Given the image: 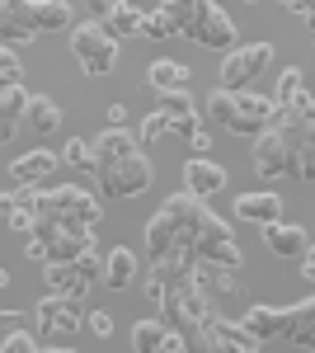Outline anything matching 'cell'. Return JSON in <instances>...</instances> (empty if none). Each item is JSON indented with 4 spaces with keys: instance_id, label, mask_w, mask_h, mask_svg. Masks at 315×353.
Here are the masks:
<instances>
[{
    "instance_id": "13",
    "label": "cell",
    "mask_w": 315,
    "mask_h": 353,
    "mask_svg": "<svg viewBox=\"0 0 315 353\" xmlns=\"http://www.w3.org/2000/svg\"><path fill=\"white\" fill-rule=\"evenodd\" d=\"M94 245V226H80V221H57V231L48 236V259L52 264H71L76 254H85ZM43 259V264H48Z\"/></svg>"
},
{
    "instance_id": "36",
    "label": "cell",
    "mask_w": 315,
    "mask_h": 353,
    "mask_svg": "<svg viewBox=\"0 0 315 353\" xmlns=\"http://www.w3.org/2000/svg\"><path fill=\"white\" fill-rule=\"evenodd\" d=\"M19 81H24L19 57H14V48H5V43H0V85H19Z\"/></svg>"
},
{
    "instance_id": "15",
    "label": "cell",
    "mask_w": 315,
    "mask_h": 353,
    "mask_svg": "<svg viewBox=\"0 0 315 353\" xmlns=\"http://www.w3.org/2000/svg\"><path fill=\"white\" fill-rule=\"evenodd\" d=\"M136 146H141V141H136L128 128H104V132L90 141V170L99 174V170H108L113 161H123L128 151H136Z\"/></svg>"
},
{
    "instance_id": "16",
    "label": "cell",
    "mask_w": 315,
    "mask_h": 353,
    "mask_svg": "<svg viewBox=\"0 0 315 353\" xmlns=\"http://www.w3.org/2000/svg\"><path fill=\"white\" fill-rule=\"evenodd\" d=\"M160 113L170 118V132L174 137H188L193 128H203V118H198V104H193V94L184 90H160Z\"/></svg>"
},
{
    "instance_id": "18",
    "label": "cell",
    "mask_w": 315,
    "mask_h": 353,
    "mask_svg": "<svg viewBox=\"0 0 315 353\" xmlns=\"http://www.w3.org/2000/svg\"><path fill=\"white\" fill-rule=\"evenodd\" d=\"M99 28H104L113 43L136 38V33H141V5H132V0H104V10H99Z\"/></svg>"
},
{
    "instance_id": "35",
    "label": "cell",
    "mask_w": 315,
    "mask_h": 353,
    "mask_svg": "<svg viewBox=\"0 0 315 353\" xmlns=\"http://www.w3.org/2000/svg\"><path fill=\"white\" fill-rule=\"evenodd\" d=\"M57 161L71 165V170H90V141H80V137H71L61 151H57Z\"/></svg>"
},
{
    "instance_id": "37",
    "label": "cell",
    "mask_w": 315,
    "mask_h": 353,
    "mask_svg": "<svg viewBox=\"0 0 315 353\" xmlns=\"http://www.w3.org/2000/svg\"><path fill=\"white\" fill-rule=\"evenodd\" d=\"M160 137H170V118H165V113H151V118H146V123H141V132H136V141H141V146H151V141H160Z\"/></svg>"
},
{
    "instance_id": "38",
    "label": "cell",
    "mask_w": 315,
    "mask_h": 353,
    "mask_svg": "<svg viewBox=\"0 0 315 353\" xmlns=\"http://www.w3.org/2000/svg\"><path fill=\"white\" fill-rule=\"evenodd\" d=\"M33 349H38L33 330H10V334L0 339V353H33Z\"/></svg>"
},
{
    "instance_id": "39",
    "label": "cell",
    "mask_w": 315,
    "mask_h": 353,
    "mask_svg": "<svg viewBox=\"0 0 315 353\" xmlns=\"http://www.w3.org/2000/svg\"><path fill=\"white\" fill-rule=\"evenodd\" d=\"M296 174H301V179H315V146H311V137L296 146Z\"/></svg>"
},
{
    "instance_id": "17",
    "label": "cell",
    "mask_w": 315,
    "mask_h": 353,
    "mask_svg": "<svg viewBox=\"0 0 315 353\" xmlns=\"http://www.w3.org/2000/svg\"><path fill=\"white\" fill-rule=\"evenodd\" d=\"M226 189V165L207 161V156H193V161H184V193H193V198H212V193Z\"/></svg>"
},
{
    "instance_id": "2",
    "label": "cell",
    "mask_w": 315,
    "mask_h": 353,
    "mask_svg": "<svg viewBox=\"0 0 315 353\" xmlns=\"http://www.w3.org/2000/svg\"><path fill=\"white\" fill-rule=\"evenodd\" d=\"M207 118L236 137H254L273 123V99L259 90H221L216 85L207 94Z\"/></svg>"
},
{
    "instance_id": "3",
    "label": "cell",
    "mask_w": 315,
    "mask_h": 353,
    "mask_svg": "<svg viewBox=\"0 0 315 353\" xmlns=\"http://www.w3.org/2000/svg\"><path fill=\"white\" fill-rule=\"evenodd\" d=\"M306 137L301 132H283V128H263L254 132V174L259 179H287L296 174V146H301Z\"/></svg>"
},
{
    "instance_id": "20",
    "label": "cell",
    "mask_w": 315,
    "mask_h": 353,
    "mask_svg": "<svg viewBox=\"0 0 315 353\" xmlns=\"http://www.w3.org/2000/svg\"><path fill=\"white\" fill-rule=\"evenodd\" d=\"M188 283L203 292L207 301H216V297H231L240 283H236V273L231 269H221V264H207V259H198L193 264V273H188Z\"/></svg>"
},
{
    "instance_id": "1",
    "label": "cell",
    "mask_w": 315,
    "mask_h": 353,
    "mask_svg": "<svg viewBox=\"0 0 315 353\" xmlns=\"http://www.w3.org/2000/svg\"><path fill=\"white\" fill-rule=\"evenodd\" d=\"M160 10L174 24V38H188V43L212 48V52L236 48V24L221 5H212V0H160Z\"/></svg>"
},
{
    "instance_id": "21",
    "label": "cell",
    "mask_w": 315,
    "mask_h": 353,
    "mask_svg": "<svg viewBox=\"0 0 315 353\" xmlns=\"http://www.w3.org/2000/svg\"><path fill=\"white\" fill-rule=\"evenodd\" d=\"M57 165H61V161H57V151L33 146L28 156H14V161H10V179H14V184H43Z\"/></svg>"
},
{
    "instance_id": "44",
    "label": "cell",
    "mask_w": 315,
    "mask_h": 353,
    "mask_svg": "<svg viewBox=\"0 0 315 353\" xmlns=\"http://www.w3.org/2000/svg\"><path fill=\"white\" fill-rule=\"evenodd\" d=\"M90 330H94L99 339H108V334H113V316H108V311H90Z\"/></svg>"
},
{
    "instance_id": "28",
    "label": "cell",
    "mask_w": 315,
    "mask_h": 353,
    "mask_svg": "<svg viewBox=\"0 0 315 353\" xmlns=\"http://www.w3.org/2000/svg\"><path fill=\"white\" fill-rule=\"evenodd\" d=\"M146 85L151 90H184L188 85V66H179V61H170V57H160V61H151V71H146Z\"/></svg>"
},
{
    "instance_id": "46",
    "label": "cell",
    "mask_w": 315,
    "mask_h": 353,
    "mask_svg": "<svg viewBox=\"0 0 315 353\" xmlns=\"http://www.w3.org/2000/svg\"><path fill=\"white\" fill-rule=\"evenodd\" d=\"M278 5H283V10H292V14H301V19L311 24V5H315V0H278Z\"/></svg>"
},
{
    "instance_id": "32",
    "label": "cell",
    "mask_w": 315,
    "mask_h": 353,
    "mask_svg": "<svg viewBox=\"0 0 315 353\" xmlns=\"http://www.w3.org/2000/svg\"><path fill=\"white\" fill-rule=\"evenodd\" d=\"M160 334H165L160 321H136V325H132V349H136V353H156Z\"/></svg>"
},
{
    "instance_id": "29",
    "label": "cell",
    "mask_w": 315,
    "mask_h": 353,
    "mask_svg": "<svg viewBox=\"0 0 315 353\" xmlns=\"http://www.w3.org/2000/svg\"><path fill=\"white\" fill-rule=\"evenodd\" d=\"M33 24L38 33H57L71 24V0H33Z\"/></svg>"
},
{
    "instance_id": "22",
    "label": "cell",
    "mask_w": 315,
    "mask_h": 353,
    "mask_svg": "<svg viewBox=\"0 0 315 353\" xmlns=\"http://www.w3.org/2000/svg\"><path fill=\"white\" fill-rule=\"evenodd\" d=\"M273 104H278V109H296V113H315L311 90H306V71H301V66H287V71L278 76V94H273Z\"/></svg>"
},
{
    "instance_id": "25",
    "label": "cell",
    "mask_w": 315,
    "mask_h": 353,
    "mask_svg": "<svg viewBox=\"0 0 315 353\" xmlns=\"http://www.w3.org/2000/svg\"><path fill=\"white\" fill-rule=\"evenodd\" d=\"M99 283H108V292H128L132 283H136V254H132L128 245L108 250V259H104V278H99Z\"/></svg>"
},
{
    "instance_id": "11",
    "label": "cell",
    "mask_w": 315,
    "mask_h": 353,
    "mask_svg": "<svg viewBox=\"0 0 315 353\" xmlns=\"http://www.w3.org/2000/svg\"><path fill=\"white\" fill-rule=\"evenodd\" d=\"M160 316L174 321L179 330H198L212 316V301L193 288V283H165V297H160Z\"/></svg>"
},
{
    "instance_id": "31",
    "label": "cell",
    "mask_w": 315,
    "mask_h": 353,
    "mask_svg": "<svg viewBox=\"0 0 315 353\" xmlns=\"http://www.w3.org/2000/svg\"><path fill=\"white\" fill-rule=\"evenodd\" d=\"M170 245H174V221L165 217V208H160L156 217L146 221V264H151V259H160Z\"/></svg>"
},
{
    "instance_id": "40",
    "label": "cell",
    "mask_w": 315,
    "mask_h": 353,
    "mask_svg": "<svg viewBox=\"0 0 315 353\" xmlns=\"http://www.w3.org/2000/svg\"><path fill=\"white\" fill-rule=\"evenodd\" d=\"M188 344H184V330H165L160 334V344H156V353H184Z\"/></svg>"
},
{
    "instance_id": "12",
    "label": "cell",
    "mask_w": 315,
    "mask_h": 353,
    "mask_svg": "<svg viewBox=\"0 0 315 353\" xmlns=\"http://www.w3.org/2000/svg\"><path fill=\"white\" fill-rule=\"evenodd\" d=\"M278 339L296 344V349H311L315 339V297H301L296 306H278Z\"/></svg>"
},
{
    "instance_id": "5",
    "label": "cell",
    "mask_w": 315,
    "mask_h": 353,
    "mask_svg": "<svg viewBox=\"0 0 315 353\" xmlns=\"http://www.w3.org/2000/svg\"><path fill=\"white\" fill-rule=\"evenodd\" d=\"M193 254H198V259H207V264H221V269H240V264H245V254H240V245H236V231H231V221L216 217L212 208L203 212V221H198Z\"/></svg>"
},
{
    "instance_id": "45",
    "label": "cell",
    "mask_w": 315,
    "mask_h": 353,
    "mask_svg": "<svg viewBox=\"0 0 315 353\" xmlns=\"http://www.w3.org/2000/svg\"><path fill=\"white\" fill-rule=\"evenodd\" d=\"M24 259H33V264H43V259H48V245L28 236V241H24Z\"/></svg>"
},
{
    "instance_id": "8",
    "label": "cell",
    "mask_w": 315,
    "mask_h": 353,
    "mask_svg": "<svg viewBox=\"0 0 315 353\" xmlns=\"http://www.w3.org/2000/svg\"><path fill=\"white\" fill-rule=\"evenodd\" d=\"M71 52H76V61H80V71H85V76H108V71L118 66V43L99 28V19H90V24L76 28Z\"/></svg>"
},
{
    "instance_id": "30",
    "label": "cell",
    "mask_w": 315,
    "mask_h": 353,
    "mask_svg": "<svg viewBox=\"0 0 315 353\" xmlns=\"http://www.w3.org/2000/svg\"><path fill=\"white\" fill-rule=\"evenodd\" d=\"M24 118L33 123V132H57V123H61V109H57V99H48V94H28V109Z\"/></svg>"
},
{
    "instance_id": "49",
    "label": "cell",
    "mask_w": 315,
    "mask_h": 353,
    "mask_svg": "<svg viewBox=\"0 0 315 353\" xmlns=\"http://www.w3.org/2000/svg\"><path fill=\"white\" fill-rule=\"evenodd\" d=\"M0 288H10V273H5V269H0Z\"/></svg>"
},
{
    "instance_id": "50",
    "label": "cell",
    "mask_w": 315,
    "mask_h": 353,
    "mask_svg": "<svg viewBox=\"0 0 315 353\" xmlns=\"http://www.w3.org/2000/svg\"><path fill=\"white\" fill-rule=\"evenodd\" d=\"M94 10H104V0H94Z\"/></svg>"
},
{
    "instance_id": "48",
    "label": "cell",
    "mask_w": 315,
    "mask_h": 353,
    "mask_svg": "<svg viewBox=\"0 0 315 353\" xmlns=\"http://www.w3.org/2000/svg\"><path fill=\"white\" fill-rule=\"evenodd\" d=\"M123 118H128V109H123V104H113V109H108V128H123Z\"/></svg>"
},
{
    "instance_id": "47",
    "label": "cell",
    "mask_w": 315,
    "mask_h": 353,
    "mask_svg": "<svg viewBox=\"0 0 315 353\" xmlns=\"http://www.w3.org/2000/svg\"><path fill=\"white\" fill-rule=\"evenodd\" d=\"M14 128H19V118H10V113L0 109V146H5V141L14 137Z\"/></svg>"
},
{
    "instance_id": "9",
    "label": "cell",
    "mask_w": 315,
    "mask_h": 353,
    "mask_svg": "<svg viewBox=\"0 0 315 353\" xmlns=\"http://www.w3.org/2000/svg\"><path fill=\"white\" fill-rule=\"evenodd\" d=\"M188 349H212V353H259L263 344L240 325V321H226V316H207L203 325L193 330V344Z\"/></svg>"
},
{
    "instance_id": "43",
    "label": "cell",
    "mask_w": 315,
    "mask_h": 353,
    "mask_svg": "<svg viewBox=\"0 0 315 353\" xmlns=\"http://www.w3.org/2000/svg\"><path fill=\"white\" fill-rule=\"evenodd\" d=\"M141 292H146V301H151V306H160V297H165V283H160L156 273L146 269V283H141Z\"/></svg>"
},
{
    "instance_id": "42",
    "label": "cell",
    "mask_w": 315,
    "mask_h": 353,
    "mask_svg": "<svg viewBox=\"0 0 315 353\" xmlns=\"http://www.w3.org/2000/svg\"><path fill=\"white\" fill-rule=\"evenodd\" d=\"M188 146H193V156H207L212 151V132L207 128H193V132H188Z\"/></svg>"
},
{
    "instance_id": "19",
    "label": "cell",
    "mask_w": 315,
    "mask_h": 353,
    "mask_svg": "<svg viewBox=\"0 0 315 353\" xmlns=\"http://www.w3.org/2000/svg\"><path fill=\"white\" fill-rule=\"evenodd\" d=\"M263 245H268L278 259H296V254L311 245V231H306V226H296V221L278 217V221H268V226H263Z\"/></svg>"
},
{
    "instance_id": "7",
    "label": "cell",
    "mask_w": 315,
    "mask_h": 353,
    "mask_svg": "<svg viewBox=\"0 0 315 353\" xmlns=\"http://www.w3.org/2000/svg\"><path fill=\"white\" fill-rule=\"evenodd\" d=\"M33 321H38V344H48V339H76L80 330V301L66 297V292H48V297L33 306Z\"/></svg>"
},
{
    "instance_id": "41",
    "label": "cell",
    "mask_w": 315,
    "mask_h": 353,
    "mask_svg": "<svg viewBox=\"0 0 315 353\" xmlns=\"http://www.w3.org/2000/svg\"><path fill=\"white\" fill-rule=\"evenodd\" d=\"M0 217L10 221V226H14V231H28V226H33V217H38V212H33V208H10V212H0Z\"/></svg>"
},
{
    "instance_id": "34",
    "label": "cell",
    "mask_w": 315,
    "mask_h": 353,
    "mask_svg": "<svg viewBox=\"0 0 315 353\" xmlns=\"http://www.w3.org/2000/svg\"><path fill=\"white\" fill-rule=\"evenodd\" d=\"M0 109L10 113V118H24V109H28V90H24V81H19V85H0Z\"/></svg>"
},
{
    "instance_id": "27",
    "label": "cell",
    "mask_w": 315,
    "mask_h": 353,
    "mask_svg": "<svg viewBox=\"0 0 315 353\" xmlns=\"http://www.w3.org/2000/svg\"><path fill=\"white\" fill-rule=\"evenodd\" d=\"M240 325L250 330L259 344H273V339H278V306H263V301H254V306L245 311V321H240Z\"/></svg>"
},
{
    "instance_id": "6",
    "label": "cell",
    "mask_w": 315,
    "mask_h": 353,
    "mask_svg": "<svg viewBox=\"0 0 315 353\" xmlns=\"http://www.w3.org/2000/svg\"><path fill=\"white\" fill-rule=\"evenodd\" d=\"M151 184H156V165L141 156V146L128 151L123 161H113L108 170H99V189L108 198H132V193H146Z\"/></svg>"
},
{
    "instance_id": "10",
    "label": "cell",
    "mask_w": 315,
    "mask_h": 353,
    "mask_svg": "<svg viewBox=\"0 0 315 353\" xmlns=\"http://www.w3.org/2000/svg\"><path fill=\"white\" fill-rule=\"evenodd\" d=\"M273 66V43H250V48H231L221 61V90H250L263 71Z\"/></svg>"
},
{
    "instance_id": "26",
    "label": "cell",
    "mask_w": 315,
    "mask_h": 353,
    "mask_svg": "<svg viewBox=\"0 0 315 353\" xmlns=\"http://www.w3.org/2000/svg\"><path fill=\"white\" fill-rule=\"evenodd\" d=\"M43 278H48L52 292H66V297H76V301H85V297H90V288H94V283L80 278L76 264H52V259L43 264Z\"/></svg>"
},
{
    "instance_id": "14",
    "label": "cell",
    "mask_w": 315,
    "mask_h": 353,
    "mask_svg": "<svg viewBox=\"0 0 315 353\" xmlns=\"http://www.w3.org/2000/svg\"><path fill=\"white\" fill-rule=\"evenodd\" d=\"M33 0H0V43L5 48H24L33 43Z\"/></svg>"
},
{
    "instance_id": "4",
    "label": "cell",
    "mask_w": 315,
    "mask_h": 353,
    "mask_svg": "<svg viewBox=\"0 0 315 353\" xmlns=\"http://www.w3.org/2000/svg\"><path fill=\"white\" fill-rule=\"evenodd\" d=\"M38 217H52V221H80V226H94L99 221V198L80 184H57V189H43L38 203H33Z\"/></svg>"
},
{
    "instance_id": "23",
    "label": "cell",
    "mask_w": 315,
    "mask_h": 353,
    "mask_svg": "<svg viewBox=\"0 0 315 353\" xmlns=\"http://www.w3.org/2000/svg\"><path fill=\"white\" fill-rule=\"evenodd\" d=\"M193 264H198V254H193V245L174 241L160 259H151V273H156L160 283H184L188 273H193Z\"/></svg>"
},
{
    "instance_id": "33",
    "label": "cell",
    "mask_w": 315,
    "mask_h": 353,
    "mask_svg": "<svg viewBox=\"0 0 315 353\" xmlns=\"http://www.w3.org/2000/svg\"><path fill=\"white\" fill-rule=\"evenodd\" d=\"M141 33H146V38H174V24H170V19H165V10H141Z\"/></svg>"
},
{
    "instance_id": "24",
    "label": "cell",
    "mask_w": 315,
    "mask_h": 353,
    "mask_svg": "<svg viewBox=\"0 0 315 353\" xmlns=\"http://www.w3.org/2000/svg\"><path fill=\"white\" fill-rule=\"evenodd\" d=\"M283 217V198L278 193H240L236 198V221H254V226H268V221Z\"/></svg>"
}]
</instances>
